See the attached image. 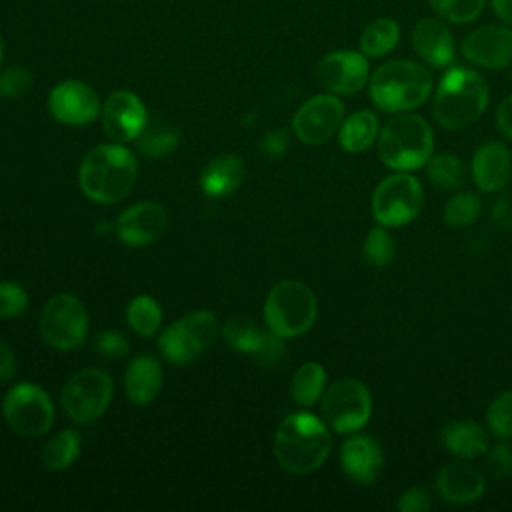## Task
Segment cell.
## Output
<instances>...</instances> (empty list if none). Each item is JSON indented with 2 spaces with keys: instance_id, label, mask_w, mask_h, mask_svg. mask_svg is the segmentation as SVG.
Masks as SVG:
<instances>
[{
  "instance_id": "7bdbcfd3",
  "label": "cell",
  "mask_w": 512,
  "mask_h": 512,
  "mask_svg": "<svg viewBox=\"0 0 512 512\" xmlns=\"http://www.w3.org/2000/svg\"><path fill=\"white\" fill-rule=\"evenodd\" d=\"M490 218L498 228H512V188H504L492 204Z\"/></svg>"
},
{
  "instance_id": "44dd1931",
  "label": "cell",
  "mask_w": 512,
  "mask_h": 512,
  "mask_svg": "<svg viewBox=\"0 0 512 512\" xmlns=\"http://www.w3.org/2000/svg\"><path fill=\"white\" fill-rule=\"evenodd\" d=\"M486 488L484 474L468 462H450L436 474V492L450 504L476 502Z\"/></svg>"
},
{
  "instance_id": "3957f363",
  "label": "cell",
  "mask_w": 512,
  "mask_h": 512,
  "mask_svg": "<svg viewBox=\"0 0 512 512\" xmlns=\"http://www.w3.org/2000/svg\"><path fill=\"white\" fill-rule=\"evenodd\" d=\"M488 106V84L472 68H450L432 98L434 120L448 130H458L482 116Z\"/></svg>"
},
{
  "instance_id": "603a6c76",
  "label": "cell",
  "mask_w": 512,
  "mask_h": 512,
  "mask_svg": "<svg viewBox=\"0 0 512 512\" xmlns=\"http://www.w3.org/2000/svg\"><path fill=\"white\" fill-rule=\"evenodd\" d=\"M164 372L156 358L152 356H136L130 360L124 372V392L128 400L136 406L150 404L160 388H162Z\"/></svg>"
},
{
  "instance_id": "4316f807",
  "label": "cell",
  "mask_w": 512,
  "mask_h": 512,
  "mask_svg": "<svg viewBox=\"0 0 512 512\" xmlns=\"http://www.w3.org/2000/svg\"><path fill=\"white\" fill-rule=\"evenodd\" d=\"M80 434L76 430L64 428L60 432H56L40 450V464L46 470L52 472H60L66 470L68 466H72L80 454Z\"/></svg>"
},
{
  "instance_id": "277c9868",
  "label": "cell",
  "mask_w": 512,
  "mask_h": 512,
  "mask_svg": "<svg viewBox=\"0 0 512 512\" xmlns=\"http://www.w3.org/2000/svg\"><path fill=\"white\" fill-rule=\"evenodd\" d=\"M368 90L378 110L390 114L410 112L428 100L432 76L414 60H390L372 72Z\"/></svg>"
},
{
  "instance_id": "7c38bea8",
  "label": "cell",
  "mask_w": 512,
  "mask_h": 512,
  "mask_svg": "<svg viewBox=\"0 0 512 512\" xmlns=\"http://www.w3.org/2000/svg\"><path fill=\"white\" fill-rule=\"evenodd\" d=\"M38 326L48 346L68 352L82 346L88 332V312L76 296L56 294L44 304Z\"/></svg>"
},
{
  "instance_id": "7402d4cb",
  "label": "cell",
  "mask_w": 512,
  "mask_h": 512,
  "mask_svg": "<svg viewBox=\"0 0 512 512\" xmlns=\"http://www.w3.org/2000/svg\"><path fill=\"white\" fill-rule=\"evenodd\" d=\"M412 46L418 56L434 66L444 68L454 58V38L450 28L438 18H422L412 30Z\"/></svg>"
},
{
  "instance_id": "1f68e13d",
  "label": "cell",
  "mask_w": 512,
  "mask_h": 512,
  "mask_svg": "<svg viewBox=\"0 0 512 512\" xmlns=\"http://www.w3.org/2000/svg\"><path fill=\"white\" fill-rule=\"evenodd\" d=\"M126 320L138 336L152 338L162 324V308L152 296L142 294L130 300L126 308Z\"/></svg>"
},
{
  "instance_id": "74e56055",
  "label": "cell",
  "mask_w": 512,
  "mask_h": 512,
  "mask_svg": "<svg viewBox=\"0 0 512 512\" xmlns=\"http://www.w3.org/2000/svg\"><path fill=\"white\" fill-rule=\"evenodd\" d=\"M32 88V72L24 66H10L0 72V96L8 100L22 98Z\"/></svg>"
},
{
  "instance_id": "836d02e7",
  "label": "cell",
  "mask_w": 512,
  "mask_h": 512,
  "mask_svg": "<svg viewBox=\"0 0 512 512\" xmlns=\"http://www.w3.org/2000/svg\"><path fill=\"white\" fill-rule=\"evenodd\" d=\"M482 212V198L472 192V190H464V192H456L446 204H444V220L446 224L454 226V228H464L470 226Z\"/></svg>"
},
{
  "instance_id": "ee69618b",
  "label": "cell",
  "mask_w": 512,
  "mask_h": 512,
  "mask_svg": "<svg viewBox=\"0 0 512 512\" xmlns=\"http://www.w3.org/2000/svg\"><path fill=\"white\" fill-rule=\"evenodd\" d=\"M496 126L508 140H512V94L500 102L496 110Z\"/></svg>"
},
{
  "instance_id": "8992f818",
  "label": "cell",
  "mask_w": 512,
  "mask_h": 512,
  "mask_svg": "<svg viewBox=\"0 0 512 512\" xmlns=\"http://www.w3.org/2000/svg\"><path fill=\"white\" fill-rule=\"evenodd\" d=\"M318 302L312 288L300 280H282L272 286L264 302L268 330L282 338L302 336L312 328Z\"/></svg>"
},
{
  "instance_id": "30bf717a",
  "label": "cell",
  "mask_w": 512,
  "mask_h": 512,
  "mask_svg": "<svg viewBox=\"0 0 512 512\" xmlns=\"http://www.w3.org/2000/svg\"><path fill=\"white\" fill-rule=\"evenodd\" d=\"M2 416L18 436L38 438L54 424V404L38 384L18 382L4 394Z\"/></svg>"
},
{
  "instance_id": "484cf974",
  "label": "cell",
  "mask_w": 512,
  "mask_h": 512,
  "mask_svg": "<svg viewBox=\"0 0 512 512\" xmlns=\"http://www.w3.org/2000/svg\"><path fill=\"white\" fill-rule=\"evenodd\" d=\"M380 134L378 116L370 110H356L346 116L338 128V142L342 150L350 154H358L368 150Z\"/></svg>"
},
{
  "instance_id": "ab89813d",
  "label": "cell",
  "mask_w": 512,
  "mask_h": 512,
  "mask_svg": "<svg viewBox=\"0 0 512 512\" xmlns=\"http://www.w3.org/2000/svg\"><path fill=\"white\" fill-rule=\"evenodd\" d=\"M94 346H96V352L104 358H110V360H116V358H124L128 352H130V342L128 338L118 332V330H104L96 336L94 340Z\"/></svg>"
},
{
  "instance_id": "ac0fdd59",
  "label": "cell",
  "mask_w": 512,
  "mask_h": 512,
  "mask_svg": "<svg viewBox=\"0 0 512 512\" xmlns=\"http://www.w3.org/2000/svg\"><path fill=\"white\" fill-rule=\"evenodd\" d=\"M462 54L480 68H506L512 64V28L486 24L462 40Z\"/></svg>"
},
{
  "instance_id": "d590c367",
  "label": "cell",
  "mask_w": 512,
  "mask_h": 512,
  "mask_svg": "<svg viewBox=\"0 0 512 512\" xmlns=\"http://www.w3.org/2000/svg\"><path fill=\"white\" fill-rule=\"evenodd\" d=\"M484 2L486 0H428L432 10L452 24L474 22L482 14Z\"/></svg>"
},
{
  "instance_id": "bcb514c9",
  "label": "cell",
  "mask_w": 512,
  "mask_h": 512,
  "mask_svg": "<svg viewBox=\"0 0 512 512\" xmlns=\"http://www.w3.org/2000/svg\"><path fill=\"white\" fill-rule=\"evenodd\" d=\"M494 14L504 22L512 26V0H490Z\"/></svg>"
},
{
  "instance_id": "d6a6232c",
  "label": "cell",
  "mask_w": 512,
  "mask_h": 512,
  "mask_svg": "<svg viewBox=\"0 0 512 512\" xmlns=\"http://www.w3.org/2000/svg\"><path fill=\"white\" fill-rule=\"evenodd\" d=\"M268 332L270 330L264 332L262 328H258L252 322L242 320V318H232L222 328L224 340L234 350H238L242 354H252V356H256L262 350V346H264V342L268 338Z\"/></svg>"
},
{
  "instance_id": "7dc6e473",
  "label": "cell",
  "mask_w": 512,
  "mask_h": 512,
  "mask_svg": "<svg viewBox=\"0 0 512 512\" xmlns=\"http://www.w3.org/2000/svg\"><path fill=\"white\" fill-rule=\"evenodd\" d=\"M264 148H266L270 154H282L284 148H286V134H284V132H272V134H268Z\"/></svg>"
},
{
  "instance_id": "f35d334b",
  "label": "cell",
  "mask_w": 512,
  "mask_h": 512,
  "mask_svg": "<svg viewBox=\"0 0 512 512\" xmlns=\"http://www.w3.org/2000/svg\"><path fill=\"white\" fill-rule=\"evenodd\" d=\"M28 308V294L16 282H0V318H14Z\"/></svg>"
},
{
  "instance_id": "52a82bcc",
  "label": "cell",
  "mask_w": 512,
  "mask_h": 512,
  "mask_svg": "<svg viewBox=\"0 0 512 512\" xmlns=\"http://www.w3.org/2000/svg\"><path fill=\"white\" fill-rule=\"evenodd\" d=\"M218 336V320L210 310L190 312L168 328L158 338V350L172 364H188L204 356Z\"/></svg>"
},
{
  "instance_id": "d4e9b609",
  "label": "cell",
  "mask_w": 512,
  "mask_h": 512,
  "mask_svg": "<svg viewBox=\"0 0 512 512\" xmlns=\"http://www.w3.org/2000/svg\"><path fill=\"white\" fill-rule=\"evenodd\" d=\"M244 162L236 154H220L212 158L200 172V188L206 196H228L244 180Z\"/></svg>"
},
{
  "instance_id": "cb8c5ba5",
  "label": "cell",
  "mask_w": 512,
  "mask_h": 512,
  "mask_svg": "<svg viewBox=\"0 0 512 512\" xmlns=\"http://www.w3.org/2000/svg\"><path fill=\"white\" fill-rule=\"evenodd\" d=\"M440 444L456 458L470 460L490 446L488 432L474 420H454L440 430Z\"/></svg>"
},
{
  "instance_id": "7a4b0ae2",
  "label": "cell",
  "mask_w": 512,
  "mask_h": 512,
  "mask_svg": "<svg viewBox=\"0 0 512 512\" xmlns=\"http://www.w3.org/2000/svg\"><path fill=\"white\" fill-rule=\"evenodd\" d=\"M328 424L312 412L288 414L274 434L276 462L292 474L318 470L330 454Z\"/></svg>"
},
{
  "instance_id": "60d3db41",
  "label": "cell",
  "mask_w": 512,
  "mask_h": 512,
  "mask_svg": "<svg viewBox=\"0 0 512 512\" xmlns=\"http://www.w3.org/2000/svg\"><path fill=\"white\" fill-rule=\"evenodd\" d=\"M486 454V466L488 472L498 478L504 480L512 474V446L506 442H498L494 446H488Z\"/></svg>"
},
{
  "instance_id": "9a60e30c",
  "label": "cell",
  "mask_w": 512,
  "mask_h": 512,
  "mask_svg": "<svg viewBox=\"0 0 512 512\" xmlns=\"http://www.w3.org/2000/svg\"><path fill=\"white\" fill-rule=\"evenodd\" d=\"M102 130L116 142H134L148 124V112L144 102L130 90H114L102 104Z\"/></svg>"
},
{
  "instance_id": "d6986e66",
  "label": "cell",
  "mask_w": 512,
  "mask_h": 512,
  "mask_svg": "<svg viewBox=\"0 0 512 512\" xmlns=\"http://www.w3.org/2000/svg\"><path fill=\"white\" fill-rule=\"evenodd\" d=\"M340 466L350 480L372 484L384 468L382 448L372 436L352 434L340 448Z\"/></svg>"
},
{
  "instance_id": "5b68a950",
  "label": "cell",
  "mask_w": 512,
  "mask_h": 512,
  "mask_svg": "<svg viewBox=\"0 0 512 512\" xmlns=\"http://www.w3.org/2000/svg\"><path fill=\"white\" fill-rule=\"evenodd\" d=\"M376 146L384 166L394 172H412L430 160L434 134L420 114L398 112L380 128Z\"/></svg>"
},
{
  "instance_id": "f6af8a7d",
  "label": "cell",
  "mask_w": 512,
  "mask_h": 512,
  "mask_svg": "<svg viewBox=\"0 0 512 512\" xmlns=\"http://www.w3.org/2000/svg\"><path fill=\"white\" fill-rule=\"evenodd\" d=\"M14 374H16L14 352L0 340V382L12 380Z\"/></svg>"
},
{
  "instance_id": "681fc988",
  "label": "cell",
  "mask_w": 512,
  "mask_h": 512,
  "mask_svg": "<svg viewBox=\"0 0 512 512\" xmlns=\"http://www.w3.org/2000/svg\"><path fill=\"white\" fill-rule=\"evenodd\" d=\"M510 76H512V72H510Z\"/></svg>"
},
{
  "instance_id": "83f0119b",
  "label": "cell",
  "mask_w": 512,
  "mask_h": 512,
  "mask_svg": "<svg viewBox=\"0 0 512 512\" xmlns=\"http://www.w3.org/2000/svg\"><path fill=\"white\" fill-rule=\"evenodd\" d=\"M326 390V370L318 362H304L292 376L290 382V396L292 400L308 408L316 404Z\"/></svg>"
},
{
  "instance_id": "8d00e7d4",
  "label": "cell",
  "mask_w": 512,
  "mask_h": 512,
  "mask_svg": "<svg viewBox=\"0 0 512 512\" xmlns=\"http://www.w3.org/2000/svg\"><path fill=\"white\" fill-rule=\"evenodd\" d=\"M486 422L488 428L508 440L512 438V390L498 394L486 408Z\"/></svg>"
},
{
  "instance_id": "6da1fadb",
  "label": "cell",
  "mask_w": 512,
  "mask_h": 512,
  "mask_svg": "<svg viewBox=\"0 0 512 512\" xmlns=\"http://www.w3.org/2000/svg\"><path fill=\"white\" fill-rule=\"evenodd\" d=\"M138 178V162L122 144H100L88 150L78 168V184L86 198L116 204L130 194Z\"/></svg>"
},
{
  "instance_id": "e575fe53",
  "label": "cell",
  "mask_w": 512,
  "mask_h": 512,
  "mask_svg": "<svg viewBox=\"0 0 512 512\" xmlns=\"http://www.w3.org/2000/svg\"><path fill=\"white\" fill-rule=\"evenodd\" d=\"M394 254H396V246L386 226L378 224L372 230H368L362 242V256L370 266L386 268L394 260Z\"/></svg>"
},
{
  "instance_id": "c3c4849f",
  "label": "cell",
  "mask_w": 512,
  "mask_h": 512,
  "mask_svg": "<svg viewBox=\"0 0 512 512\" xmlns=\"http://www.w3.org/2000/svg\"><path fill=\"white\" fill-rule=\"evenodd\" d=\"M2 58H4V44H2V38H0V66H2Z\"/></svg>"
},
{
  "instance_id": "ba28073f",
  "label": "cell",
  "mask_w": 512,
  "mask_h": 512,
  "mask_svg": "<svg viewBox=\"0 0 512 512\" xmlns=\"http://www.w3.org/2000/svg\"><path fill=\"white\" fill-rule=\"evenodd\" d=\"M320 400L322 420L338 434L358 432L372 416V394L356 378L336 380L324 390Z\"/></svg>"
},
{
  "instance_id": "e0dca14e",
  "label": "cell",
  "mask_w": 512,
  "mask_h": 512,
  "mask_svg": "<svg viewBox=\"0 0 512 512\" xmlns=\"http://www.w3.org/2000/svg\"><path fill=\"white\" fill-rule=\"evenodd\" d=\"M168 224V212L162 204L142 200L126 210H122L116 218L114 230L116 236L128 246H146L156 242Z\"/></svg>"
},
{
  "instance_id": "8fae6325",
  "label": "cell",
  "mask_w": 512,
  "mask_h": 512,
  "mask_svg": "<svg viewBox=\"0 0 512 512\" xmlns=\"http://www.w3.org/2000/svg\"><path fill=\"white\" fill-rule=\"evenodd\" d=\"M112 378L100 368H82L74 372L60 394L66 416L76 424L98 420L112 400Z\"/></svg>"
},
{
  "instance_id": "5bb4252c",
  "label": "cell",
  "mask_w": 512,
  "mask_h": 512,
  "mask_svg": "<svg viewBox=\"0 0 512 512\" xmlns=\"http://www.w3.org/2000/svg\"><path fill=\"white\" fill-rule=\"evenodd\" d=\"M48 110L54 120L68 126L94 122L102 112L100 96L92 86L80 80H62L48 94Z\"/></svg>"
},
{
  "instance_id": "4dcf8cb0",
  "label": "cell",
  "mask_w": 512,
  "mask_h": 512,
  "mask_svg": "<svg viewBox=\"0 0 512 512\" xmlns=\"http://www.w3.org/2000/svg\"><path fill=\"white\" fill-rule=\"evenodd\" d=\"M136 146L148 158H162L178 146V130L166 122L148 120V124L136 138Z\"/></svg>"
},
{
  "instance_id": "f546056e",
  "label": "cell",
  "mask_w": 512,
  "mask_h": 512,
  "mask_svg": "<svg viewBox=\"0 0 512 512\" xmlns=\"http://www.w3.org/2000/svg\"><path fill=\"white\" fill-rule=\"evenodd\" d=\"M426 174L428 180L438 186L440 190H458L466 182V166L460 156L444 152L434 154L426 162Z\"/></svg>"
},
{
  "instance_id": "4fadbf2b",
  "label": "cell",
  "mask_w": 512,
  "mask_h": 512,
  "mask_svg": "<svg viewBox=\"0 0 512 512\" xmlns=\"http://www.w3.org/2000/svg\"><path fill=\"white\" fill-rule=\"evenodd\" d=\"M344 120L342 100L328 92L308 98L292 118V132L302 144L320 146L328 142Z\"/></svg>"
},
{
  "instance_id": "2e32d148",
  "label": "cell",
  "mask_w": 512,
  "mask_h": 512,
  "mask_svg": "<svg viewBox=\"0 0 512 512\" xmlns=\"http://www.w3.org/2000/svg\"><path fill=\"white\" fill-rule=\"evenodd\" d=\"M368 72V58L356 50H334L316 66L320 84L336 96H348L362 90L370 80Z\"/></svg>"
},
{
  "instance_id": "b9f144b4",
  "label": "cell",
  "mask_w": 512,
  "mask_h": 512,
  "mask_svg": "<svg viewBox=\"0 0 512 512\" xmlns=\"http://www.w3.org/2000/svg\"><path fill=\"white\" fill-rule=\"evenodd\" d=\"M430 508H432V496L428 488L420 484L406 488L396 500V510L400 512H424Z\"/></svg>"
},
{
  "instance_id": "ffe728a7",
  "label": "cell",
  "mask_w": 512,
  "mask_h": 512,
  "mask_svg": "<svg viewBox=\"0 0 512 512\" xmlns=\"http://www.w3.org/2000/svg\"><path fill=\"white\" fill-rule=\"evenodd\" d=\"M470 172L482 192H500L512 178V154L500 142H484L472 156Z\"/></svg>"
},
{
  "instance_id": "9c48e42d",
  "label": "cell",
  "mask_w": 512,
  "mask_h": 512,
  "mask_svg": "<svg viewBox=\"0 0 512 512\" xmlns=\"http://www.w3.org/2000/svg\"><path fill=\"white\" fill-rule=\"evenodd\" d=\"M372 216L386 228L412 222L424 204L422 182L410 172H394L386 176L372 194Z\"/></svg>"
},
{
  "instance_id": "f1b7e54d",
  "label": "cell",
  "mask_w": 512,
  "mask_h": 512,
  "mask_svg": "<svg viewBox=\"0 0 512 512\" xmlns=\"http://www.w3.org/2000/svg\"><path fill=\"white\" fill-rule=\"evenodd\" d=\"M400 38V26L392 18L372 20L360 34V52L366 58H380L394 50Z\"/></svg>"
}]
</instances>
